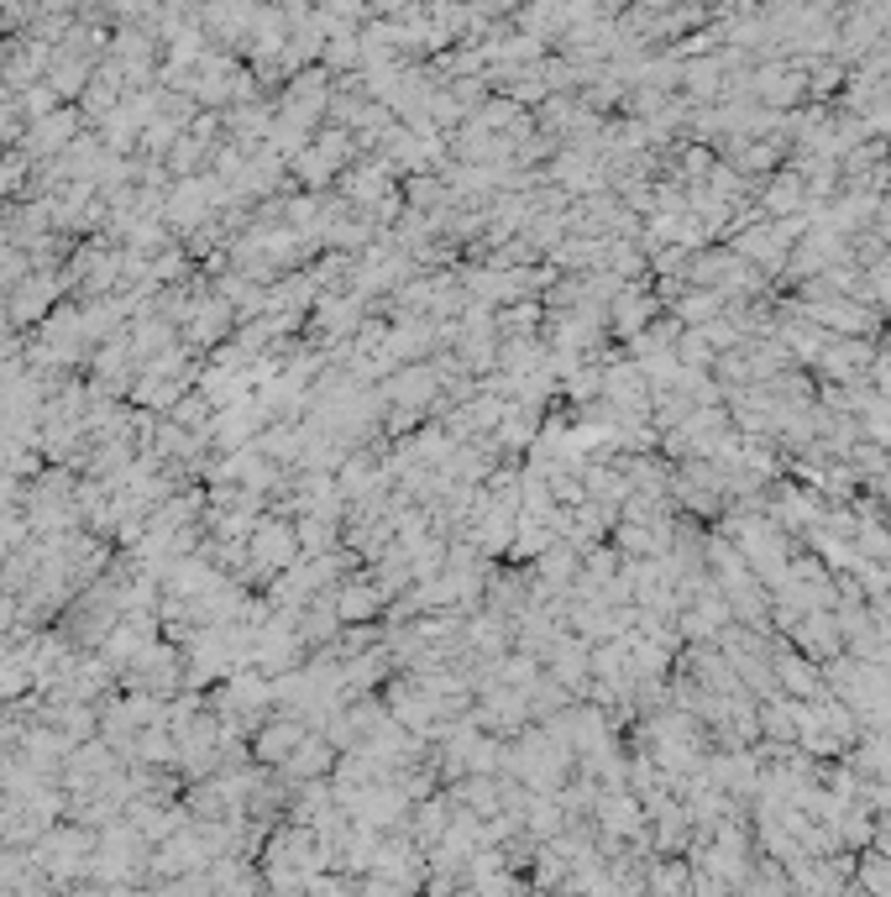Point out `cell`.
Wrapping results in <instances>:
<instances>
[{"label": "cell", "instance_id": "cell-9", "mask_svg": "<svg viewBox=\"0 0 891 897\" xmlns=\"http://www.w3.org/2000/svg\"><path fill=\"white\" fill-rule=\"evenodd\" d=\"M540 578L556 582V588H561V582H577V546L572 551H567V546H551V551L540 557Z\"/></svg>", "mask_w": 891, "mask_h": 897}, {"label": "cell", "instance_id": "cell-3", "mask_svg": "<svg viewBox=\"0 0 891 897\" xmlns=\"http://www.w3.org/2000/svg\"><path fill=\"white\" fill-rule=\"evenodd\" d=\"M609 310H614V331H619V337H640V331L655 320V299L640 295V289H619V295L609 299Z\"/></svg>", "mask_w": 891, "mask_h": 897}, {"label": "cell", "instance_id": "cell-2", "mask_svg": "<svg viewBox=\"0 0 891 897\" xmlns=\"http://www.w3.org/2000/svg\"><path fill=\"white\" fill-rule=\"evenodd\" d=\"M771 667H776V682H781L792 698L829 693V688H823V672H818V661H812L808 651H771Z\"/></svg>", "mask_w": 891, "mask_h": 897}, {"label": "cell", "instance_id": "cell-12", "mask_svg": "<svg viewBox=\"0 0 891 897\" xmlns=\"http://www.w3.org/2000/svg\"><path fill=\"white\" fill-rule=\"evenodd\" d=\"M431 389H436V373H431V368H415V373L394 379V399H398V404H425V399H431Z\"/></svg>", "mask_w": 891, "mask_h": 897}, {"label": "cell", "instance_id": "cell-4", "mask_svg": "<svg viewBox=\"0 0 891 897\" xmlns=\"http://www.w3.org/2000/svg\"><path fill=\"white\" fill-rule=\"evenodd\" d=\"M598 814H603V835L609 839H624V835H640L645 829V814H640V803L630 793H603Z\"/></svg>", "mask_w": 891, "mask_h": 897}, {"label": "cell", "instance_id": "cell-1", "mask_svg": "<svg viewBox=\"0 0 891 897\" xmlns=\"http://www.w3.org/2000/svg\"><path fill=\"white\" fill-rule=\"evenodd\" d=\"M787 636H792L812 661H833L845 651V630H839V615H833V609H808Z\"/></svg>", "mask_w": 891, "mask_h": 897}, {"label": "cell", "instance_id": "cell-10", "mask_svg": "<svg viewBox=\"0 0 891 897\" xmlns=\"http://www.w3.org/2000/svg\"><path fill=\"white\" fill-rule=\"evenodd\" d=\"M341 619H367V615H377V588L373 582H352L346 594H341V609H336Z\"/></svg>", "mask_w": 891, "mask_h": 897}, {"label": "cell", "instance_id": "cell-7", "mask_svg": "<svg viewBox=\"0 0 891 897\" xmlns=\"http://www.w3.org/2000/svg\"><path fill=\"white\" fill-rule=\"evenodd\" d=\"M258 557L268 561V567H289V557H294V530L278 525V519H268L258 530Z\"/></svg>", "mask_w": 891, "mask_h": 897}, {"label": "cell", "instance_id": "cell-11", "mask_svg": "<svg viewBox=\"0 0 891 897\" xmlns=\"http://www.w3.org/2000/svg\"><path fill=\"white\" fill-rule=\"evenodd\" d=\"M299 745H304V730L299 724H268V735H262V756H294Z\"/></svg>", "mask_w": 891, "mask_h": 897}, {"label": "cell", "instance_id": "cell-5", "mask_svg": "<svg viewBox=\"0 0 891 897\" xmlns=\"http://www.w3.org/2000/svg\"><path fill=\"white\" fill-rule=\"evenodd\" d=\"M718 310H729V299L718 295V289H703V283H693L687 295H676V320H682V326H708Z\"/></svg>", "mask_w": 891, "mask_h": 897}, {"label": "cell", "instance_id": "cell-8", "mask_svg": "<svg viewBox=\"0 0 891 897\" xmlns=\"http://www.w3.org/2000/svg\"><path fill=\"white\" fill-rule=\"evenodd\" d=\"M760 95L771 100V105H792V100L802 95V80L787 74V69H766V74H760Z\"/></svg>", "mask_w": 891, "mask_h": 897}, {"label": "cell", "instance_id": "cell-6", "mask_svg": "<svg viewBox=\"0 0 891 897\" xmlns=\"http://www.w3.org/2000/svg\"><path fill=\"white\" fill-rule=\"evenodd\" d=\"M760 205H766V216H797V210L808 205V189H802V179H797V174H776V179L766 184Z\"/></svg>", "mask_w": 891, "mask_h": 897}, {"label": "cell", "instance_id": "cell-13", "mask_svg": "<svg viewBox=\"0 0 891 897\" xmlns=\"http://www.w3.org/2000/svg\"><path fill=\"white\" fill-rule=\"evenodd\" d=\"M687 881H693V877H687L682 866H661V872H651V887H672V893H682Z\"/></svg>", "mask_w": 891, "mask_h": 897}]
</instances>
